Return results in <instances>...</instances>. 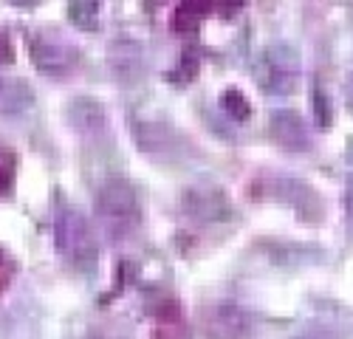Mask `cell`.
I'll use <instances>...</instances> for the list:
<instances>
[{"label": "cell", "instance_id": "cell-11", "mask_svg": "<svg viewBox=\"0 0 353 339\" xmlns=\"http://www.w3.org/2000/svg\"><path fill=\"white\" fill-rule=\"evenodd\" d=\"M68 116L79 130H91V133L105 130V113L94 99H77L68 107Z\"/></svg>", "mask_w": 353, "mask_h": 339}, {"label": "cell", "instance_id": "cell-1", "mask_svg": "<svg viewBox=\"0 0 353 339\" xmlns=\"http://www.w3.org/2000/svg\"><path fill=\"white\" fill-rule=\"evenodd\" d=\"M300 54L291 43H269L257 54L254 60V79L260 85L263 94L269 96H288L297 91V82H300Z\"/></svg>", "mask_w": 353, "mask_h": 339}, {"label": "cell", "instance_id": "cell-19", "mask_svg": "<svg viewBox=\"0 0 353 339\" xmlns=\"http://www.w3.org/2000/svg\"><path fill=\"white\" fill-rule=\"evenodd\" d=\"M294 339H331V336H328V331H305V333L294 336Z\"/></svg>", "mask_w": 353, "mask_h": 339}, {"label": "cell", "instance_id": "cell-5", "mask_svg": "<svg viewBox=\"0 0 353 339\" xmlns=\"http://www.w3.org/2000/svg\"><path fill=\"white\" fill-rule=\"evenodd\" d=\"M203 331L210 339H252L254 325L238 302L221 300L203 308Z\"/></svg>", "mask_w": 353, "mask_h": 339}, {"label": "cell", "instance_id": "cell-18", "mask_svg": "<svg viewBox=\"0 0 353 339\" xmlns=\"http://www.w3.org/2000/svg\"><path fill=\"white\" fill-rule=\"evenodd\" d=\"M9 277H12V266H9V258L3 251H0V294L6 291V286H9Z\"/></svg>", "mask_w": 353, "mask_h": 339}, {"label": "cell", "instance_id": "cell-2", "mask_svg": "<svg viewBox=\"0 0 353 339\" xmlns=\"http://www.w3.org/2000/svg\"><path fill=\"white\" fill-rule=\"evenodd\" d=\"M97 215L105 226V232L116 240L133 232L141 218L139 195L125 178H108L97 189Z\"/></svg>", "mask_w": 353, "mask_h": 339}, {"label": "cell", "instance_id": "cell-12", "mask_svg": "<svg viewBox=\"0 0 353 339\" xmlns=\"http://www.w3.org/2000/svg\"><path fill=\"white\" fill-rule=\"evenodd\" d=\"M136 138H139L141 150H147V153H156V150L170 153L172 141H179L175 130H170L167 125H141V127H136Z\"/></svg>", "mask_w": 353, "mask_h": 339}, {"label": "cell", "instance_id": "cell-6", "mask_svg": "<svg viewBox=\"0 0 353 339\" xmlns=\"http://www.w3.org/2000/svg\"><path fill=\"white\" fill-rule=\"evenodd\" d=\"M269 133L277 145L288 153H305L311 150L314 138H311V130L305 125V119L300 113L294 110H274L269 116Z\"/></svg>", "mask_w": 353, "mask_h": 339}, {"label": "cell", "instance_id": "cell-16", "mask_svg": "<svg viewBox=\"0 0 353 339\" xmlns=\"http://www.w3.org/2000/svg\"><path fill=\"white\" fill-rule=\"evenodd\" d=\"M14 181V156L0 150V195H6Z\"/></svg>", "mask_w": 353, "mask_h": 339}, {"label": "cell", "instance_id": "cell-13", "mask_svg": "<svg viewBox=\"0 0 353 339\" xmlns=\"http://www.w3.org/2000/svg\"><path fill=\"white\" fill-rule=\"evenodd\" d=\"M223 110L234 122H246L249 113H252V107H249V102H246V96L241 91H226L223 94Z\"/></svg>", "mask_w": 353, "mask_h": 339}, {"label": "cell", "instance_id": "cell-14", "mask_svg": "<svg viewBox=\"0 0 353 339\" xmlns=\"http://www.w3.org/2000/svg\"><path fill=\"white\" fill-rule=\"evenodd\" d=\"M85 339H133V336L122 322H102V325H94L88 331Z\"/></svg>", "mask_w": 353, "mask_h": 339}, {"label": "cell", "instance_id": "cell-8", "mask_svg": "<svg viewBox=\"0 0 353 339\" xmlns=\"http://www.w3.org/2000/svg\"><path fill=\"white\" fill-rule=\"evenodd\" d=\"M110 68L122 82H136L144 74V51L133 40H119L110 45Z\"/></svg>", "mask_w": 353, "mask_h": 339}, {"label": "cell", "instance_id": "cell-9", "mask_svg": "<svg viewBox=\"0 0 353 339\" xmlns=\"http://www.w3.org/2000/svg\"><path fill=\"white\" fill-rule=\"evenodd\" d=\"M34 91L20 76H0V116H20L32 110Z\"/></svg>", "mask_w": 353, "mask_h": 339}, {"label": "cell", "instance_id": "cell-17", "mask_svg": "<svg viewBox=\"0 0 353 339\" xmlns=\"http://www.w3.org/2000/svg\"><path fill=\"white\" fill-rule=\"evenodd\" d=\"M14 60V48H12V40L6 32H0V65L3 63H12Z\"/></svg>", "mask_w": 353, "mask_h": 339}, {"label": "cell", "instance_id": "cell-10", "mask_svg": "<svg viewBox=\"0 0 353 339\" xmlns=\"http://www.w3.org/2000/svg\"><path fill=\"white\" fill-rule=\"evenodd\" d=\"M274 198H277V201H291L300 212H316V209H319L314 189H308V187L300 184V181H291V178H277V184H274Z\"/></svg>", "mask_w": 353, "mask_h": 339}, {"label": "cell", "instance_id": "cell-20", "mask_svg": "<svg viewBox=\"0 0 353 339\" xmlns=\"http://www.w3.org/2000/svg\"><path fill=\"white\" fill-rule=\"evenodd\" d=\"M345 201H347V212L353 218V176L347 178V192H345Z\"/></svg>", "mask_w": 353, "mask_h": 339}, {"label": "cell", "instance_id": "cell-3", "mask_svg": "<svg viewBox=\"0 0 353 339\" xmlns=\"http://www.w3.org/2000/svg\"><path fill=\"white\" fill-rule=\"evenodd\" d=\"M54 238L68 266L79 271H91L97 266V254H99L97 238L91 232V223L77 209H60V215L54 218Z\"/></svg>", "mask_w": 353, "mask_h": 339}, {"label": "cell", "instance_id": "cell-4", "mask_svg": "<svg viewBox=\"0 0 353 339\" xmlns=\"http://www.w3.org/2000/svg\"><path fill=\"white\" fill-rule=\"evenodd\" d=\"M28 45H32L34 65L48 76H68L79 63L77 45L60 32H48V28L46 32H34Z\"/></svg>", "mask_w": 353, "mask_h": 339}, {"label": "cell", "instance_id": "cell-7", "mask_svg": "<svg viewBox=\"0 0 353 339\" xmlns=\"http://www.w3.org/2000/svg\"><path fill=\"white\" fill-rule=\"evenodd\" d=\"M184 212L192 220H226L232 215V207L226 201V195L215 187H201V189H190L184 195Z\"/></svg>", "mask_w": 353, "mask_h": 339}, {"label": "cell", "instance_id": "cell-15", "mask_svg": "<svg viewBox=\"0 0 353 339\" xmlns=\"http://www.w3.org/2000/svg\"><path fill=\"white\" fill-rule=\"evenodd\" d=\"M97 12H99L97 3H71V20L85 25V28L97 25Z\"/></svg>", "mask_w": 353, "mask_h": 339}, {"label": "cell", "instance_id": "cell-21", "mask_svg": "<svg viewBox=\"0 0 353 339\" xmlns=\"http://www.w3.org/2000/svg\"><path fill=\"white\" fill-rule=\"evenodd\" d=\"M345 96H347V105H350V110H353V74H350V79H347V85H345Z\"/></svg>", "mask_w": 353, "mask_h": 339}]
</instances>
